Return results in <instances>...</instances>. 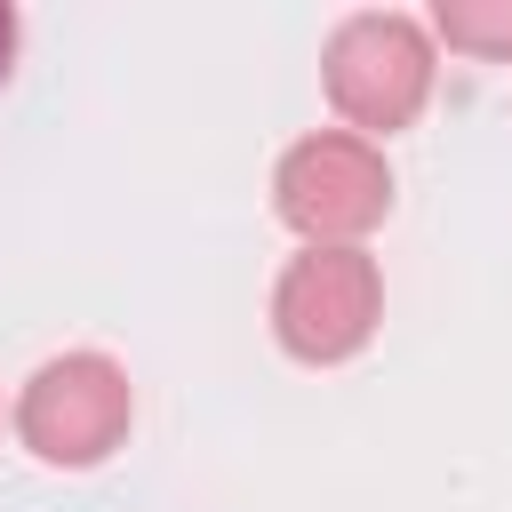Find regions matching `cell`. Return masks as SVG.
I'll return each mask as SVG.
<instances>
[{
	"instance_id": "cell-1",
	"label": "cell",
	"mask_w": 512,
	"mask_h": 512,
	"mask_svg": "<svg viewBox=\"0 0 512 512\" xmlns=\"http://www.w3.org/2000/svg\"><path fill=\"white\" fill-rule=\"evenodd\" d=\"M432 80H440V40L408 8H352L320 48V88L336 120L368 144L416 128V112L432 104Z\"/></svg>"
},
{
	"instance_id": "cell-2",
	"label": "cell",
	"mask_w": 512,
	"mask_h": 512,
	"mask_svg": "<svg viewBox=\"0 0 512 512\" xmlns=\"http://www.w3.org/2000/svg\"><path fill=\"white\" fill-rule=\"evenodd\" d=\"M272 208L304 248H368L392 216V160L352 128H312L272 168Z\"/></svg>"
},
{
	"instance_id": "cell-3",
	"label": "cell",
	"mask_w": 512,
	"mask_h": 512,
	"mask_svg": "<svg viewBox=\"0 0 512 512\" xmlns=\"http://www.w3.org/2000/svg\"><path fill=\"white\" fill-rule=\"evenodd\" d=\"M16 440L48 464V472H88L104 464L128 424H136V384L112 352H56L24 376L16 408H8Z\"/></svg>"
},
{
	"instance_id": "cell-4",
	"label": "cell",
	"mask_w": 512,
	"mask_h": 512,
	"mask_svg": "<svg viewBox=\"0 0 512 512\" xmlns=\"http://www.w3.org/2000/svg\"><path fill=\"white\" fill-rule=\"evenodd\" d=\"M384 328V272L368 248H296L272 280V344L304 368H344Z\"/></svg>"
},
{
	"instance_id": "cell-5",
	"label": "cell",
	"mask_w": 512,
	"mask_h": 512,
	"mask_svg": "<svg viewBox=\"0 0 512 512\" xmlns=\"http://www.w3.org/2000/svg\"><path fill=\"white\" fill-rule=\"evenodd\" d=\"M424 24H432V40H440L448 56L512 64V0H440Z\"/></svg>"
},
{
	"instance_id": "cell-6",
	"label": "cell",
	"mask_w": 512,
	"mask_h": 512,
	"mask_svg": "<svg viewBox=\"0 0 512 512\" xmlns=\"http://www.w3.org/2000/svg\"><path fill=\"white\" fill-rule=\"evenodd\" d=\"M16 40H24V24H16V8L0 0V80L16 72Z\"/></svg>"
}]
</instances>
